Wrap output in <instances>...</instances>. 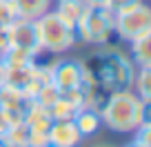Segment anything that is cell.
I'll use <instances>...</instances> for the list:
<instances>
[{
  "instance_id": "9c48e42d",
  "label": "cell",
  "mask_w": 151,
  "mask_h": 147,
  "mask_svg": "<svg viewBox=\"0 0 151 147\" xmlns=\"http://www.w3.org/2000/svg\"><path fill=\"white\" fill-rule=\"evenodd\" d=\"M47 140L53 147H78L82 136L73 120H53L47 132Z\"/></svg>"
},
{
  "instance_id": "7402d4cb",
  "label": "cell",
  "mask_w": 151,
  "mask_h": 147,
  "mask_svg": "<svg viewBox=\"0 0 151 147\" xmlns=\"http://www.w3.org/2000/svg\"><path fill=\"white\" fill-rule=\"evenodd\" d=\"M138 2H142V0H107V5H104V7H107L111 14H118V11L127 9V7L138 5Z\"/></svg>"
},
{
  "instance_id": "7c38bea8",
  "label": "cell",
  "mask_w": 151,
  "mask_h": 147,
  "mask_svg": "<svg viewBox=\"0 0 151 147\" xmlns=\"http://www.w3.org/2000/svg\"><path fill=\"white\" fill-rule=\"evenodd\" d=\"M53 0H11V5L16 7V14L22 20H36L42 14L51 9Z\"/></svg>"
},
{
  "instance_id": "e0dca14e",
  "label": "cell",
  "mask_w": 151,
  "mask_h": 147,
  "mask_svg": "<svg viewBox=\"0 0 151 147\" xmlns=\"http://www.w3.org/2000/svg\"><path fill=\"white\" fill-rule=\"evenodd\" d=\"M131 89L138 94L140 100H151V67H138Z\"/></svg>"
},
{
  "instance_id": "ba28073f",
  "label": "cell",
  "mask_w": 151,
  "mask_h": 147,
  "mask_svg": "<svg viewBox=\"0 0 151 147\" xmlns=\"http://www.w3.org/2000/svg\"><path fill=\"white\" fill-rule=\"evenodd\" d=\"M82 74V62L73 60V58H65V60H53L51 62V83L58 87L60 91L67 89H76L80 83Z\"/></svg>"
},
{
  "instance_id": "f1b7e54d",
  "label": "cell",
  "mask_w": 151,
  "mask_h": 147,
  "mask_svg": "<svg viewBox=\"0 0 151 147\" xmlns=\"http://www.w3.org/2000/svg\"><path fill=\"white\" fill-rule=\"evenodd\" d=\"M40 147H53V145H51V143L47 140V143H45V145H40Z\"/></svg>"
},
{
  "instance_id": "cb8c5ba5",
  "label": "cell",
  "mask_w": 151,
  "mask_h": 147,
  "mask_svg": "<svg viewBox=\"0 0 151 147\" xmlns=\"http://www.w3.org/2000/svg\"><path fill=\"white\" fill-rule=\"evenodd\" d=\"M85 7H104L107 5V0H82Z\"/></svg>"
},
{
  "instance_id": "5bb4252c",
  "label": "cell",
  "mask_w": 151,
  "mask_h": 147,
  "mask_svg": "<svg viewBox=\"0 0 151 147\" xmlns=\"http://www.w3.org/2000/svg\"><path fill=\"white\" fill-rule=\"evenodd\" d=\"M131 60L136 67H151V31L140 36V38H133L131 43Z\"/></svg>"
},
{
  "instance_id": "ffe728a7",
  "label": "cell",
  "mask_w": 151,
  "mask_h": 147,
  "mask_svg": "<svg viewBox=\"0 0 151 147\" xmlns=\"http://www.w3.org/2000/svg\"><path fill=\"white\" fill-rule=\"evenodd\" d=\"M47 112H49V116H51V120H73V116H76V112H78V109H76L73 105H69V103L60 96V98H58L56 103L47 109Z\"/></svg>"
},
{
  "instance_id": "277c9868",
  "label": "cell",
  "mask_w": 151,
  "mask_h": 147,
  "mask_svg": "<svg viewBox=\"0 0 151 147\" xmlns=\"http://www.w3.org/2000/svg\"><path fill=\"white\" fill-rule=\"evenodd\" d=\"M33 22H36L38 43H40L42 51L60 54V51H67V49H71L76 45V31L58 18L56 11L49 9L47 14H42Z\"/></svg>"
},
{
  "instance_id": "44dd1931",
  "label": "cell",
  "mask_w": 151,
  "mask_h": 147,
  "mask_svg": "<svg viewBox=\"0 0 151 147\" xmlns=\"http://www.w3.org/2000/svg\"><path fill=\"white\" fill-rule=\"evenodd\" d=\"M16 20H18V14L11 0H0V29H9Z\"/></svg>"
},
{
  "instance_id": "6da1fadb",
  "label": "cell",
  "mask_w": 151,
  "mask_h": 147,
  "mask_svg": "<svg viewBox=\"0 0 151 147\" xmlns=\"http://www.w3.org/2000/svg\"><path fill=\"white\" fill-rule=\"evenodd\" d=\"M80 62L87 74L96 78L98 87L107 94L131 89L136 67H133V60L129 58V54H124L120 47H113L109 43L98 45V49H93Z\"/></svg>"
},
{
  "instance_id": "8fae6325",
  "label": "cell",
  "mask_w": 151,
  "mask_h": 147,
  "mask_svg": "<svg viewBox=\"0 0 151 147\" xmlns=\"http://www.w3.org/2000/svg\"><path fill=\"white\" fill-rule=\"evenodd\" d=\"M53 11H56V16L67 25V27L76 29L78 20H80L82 14H85V2H82V0H58V5H56Z\"/></svg>"
},
{
  "instance_id": "30bf717a",
  "label": "cell",
  "mask_w": 151,
  "mask_h": 147,
  "mask_svg": "<svg viewBox=\"0 0 151 147\" xmlns=\"http://www.w3.org/2000/svg\"><path fill=\"white\" fill-rule=\"evenodd\" d=\"M73 123H76V127H78V132H80L82 138H89V136H93V134H98L102 120H100V114L93 112L91 107H80L73 116Z\"/></svg>"
},
{
  "instance_id": "4316f807",
  "label": "cell",
  "mask_w": 151,
  "mask_h": 147,
  "mask_svg": "<svg viewBox=\"0 0 151 147\" xmlns=\"http://www.w3.org/2000/svg\"><path fill=\"white\" fill-rule=\"evenodd\" d=\"M91 147H113V145H109V143H96V145H91Z\"/></svg>"
},
{
  "instance_id": "5b68a950",
  "label": "cell",
  "mask_w": 151,
  "mask_h": 147,
  "mask_svg": "<svg viewBox=\"0 0 151 147\" xmlns=\"http://www.w3.org/2000/svg\"><path fill=\"white\" fill-rule=\"evenodd\" d=\"M151 31V7L147 2H138L133 7L113 14V33H118L122 40L131 43Z\"/></svg>"
},
{
  "instance_id": "8992f818",
  "label": "cell",
  "mask_w": 151,
  "mask_h": 147,
  "mask_svg": "<svg viewBox=\"0 0 151 147\" xmlns=\"http://www.w3.org/2000/svg\"><path fill=\"white\" fill-rule=\"evenodd\" d=\"M31 103H33V98L27 96L24 91L16 89V87H9V85L0 87V109L5 112L9 125L22 123L29 107H31Z\"/></svg>"
},
{
  "instance_id": "d6986e66",
  "label": "cell",
  "mask_w": 151,
  "mask_h": 147,
  "mask_svg": "<svg viewBox=\"0 0 151 147\" xmlns=\"http://www.w3.org/2000/svg\"><path fill=\"white\" fill-rule=\"evenodd\" d=\"M58 98H60V89H58L53 83H47V85H42L40 89L36 91V94H33V103L40 105V107H45V109H49Z\"/></svg>"
},
{
  "instance_id": "d4e9b609",
  "label": "cell",
  "mask_w": 151,
  "mask_h": 147,
  "mask_svg": "<svg viewBox=\"0 0 151 147\" xmlns=\"http://www.w3.org/2000/svg\"><path fill=\"white\" fill-rule=\"evenodd\" d=\"M5 76H7V67H5V62L0 60V87L5 85Z\"/></svg>"
},
{
  "instance_id": "83f0119b",
  "label": "cell",
  "mask_w": 151,
  "mask_h": 147,
  "mask_svg": "<svg viewBox=\"0 0 151 147\" xmlns=\"http://www.w3.org/2000/svg\"><path fill=\"white\" fill-rule=\"evenodd\" d=\"M0 147H9V143L5 140V136H0Z\"/></svg>"
},
{
  "instance_id": "ac0fdd59",
  "label": "cell",
  "mask_w": 151,
  "mask_h": 147,
  "mask_svg": "<svg viewBox=\"0 0 151 147\" xmlns=\"http://www.w3.org/2000/svg\"><path fill=\"white\" fill-rule=\"evenodd\" d=\"M36 58H38V56L24 51V49L9 47L5 54H2V58H0V60L5 62V67H27V65H33V62H36Z\"/></svg>"
},
{
  "instance_id": "52a82bcc",
  "label": "cell",
  "mask_w": 151,
  "mask_h": 147,
  "mask_svg": "<svg viewBox=\"0 0 151 147\" xmlns=\"http://www.w3.org/2000/svg\"><path fill=\"white\" fill-rule=\"evenodd\" d=\"M7 31H9V47L24 49V51L33 54V56H40V54H42L40 43H38V31H36V22H33V20L18 18Z\"/></svg>"
},
{
  "instance_id": "4fadbf2b",
  "label": "cell",
  "mask_w": 151,
  "mask_h": 147,
  "mask_svg": "<svg viewBox=\"0 0 151 147\" xmlns=\"http://www.w3.org/2000/svg\"><path fill=\"white\" fill-rule=\"evenodd\" d=\"M36 65H38V62H33V65H27V67H7L5 85L16 87V89H20V91H24V94H27L29 85H31V80H33V71H36Z\"/></svg>"
},
{
  "instance_id": "9a60e30c",
  "label": "cell",
  "mask_w": 151,
  "mask_h": 147,
  "mask_svg": "<svg viewBox=\"0 0 151 147\" xmlns=\"http://www.w3.org/2000/svg\"><path fill=\"white\" fill-rule=\"evenodd\" d=\"M5 140L9 143V147H33V129L27 123H16L7 129Z\"/></svg>"
},
{
  "instance_id": "3957f363",
  "label": "cell",
  "mask_w": 151,
  "mask_h": 147,
  "mask_svg": "<svg viewBox=\"0 0 151 147\" xmlns=\"http://www.w3.org/2000/svg\"><path fill=\"white\" fill-rule=\"evenodd\" d=\"M73 31L76 45H104L113 36V14L107 7H85V14Z\"/></svg>"
},
{
  "instance_id": "484cf974",
  "label": "cell",
  "mask_w": 151,
  "mask_h": 147,
  "mask_svg": "<svg viewBox=\"0 0 151 147\" xmlns=\"http://www.w3.org/2000/svg\"><path fill=\"white\" fill-rule=\"evenodd\" d=\"M127 147H151V145H147V143H140V140H136V138H133V140L129 143Z\"/></svg>"
},
{
  "instance_id": "603a6c76",
  "label": "cell",
  "mask_w": 151,
  "mask_h": 147,
  "mask_svg": "<svg viewBox=\"0 0 151 147\" xmlns=\"http://www.w3.org/2000/svg\"><path fill=\"white\" fill-rule=\"evenodd\" d=\"M11 125H9V120H7V116H5V112L0 109V136H5L7 134V129H9Z\"/></svg>"
},
{
  "instance_id": "7a4b0ae2",
  "label": "cell",
  "mask_w": 151,
  "mask_h": 147,
  "mask_svg": "<svg viewBox=\"0 0 151 147\" xmlns=\"http://www.w3.org/2000/svg\"><path fill=\"white\" fill-rule=\"evenodd\" d=\"M149 109H151V100H140L133 89L113 91L107 96V103L100 112V120L111 132L131 134L142 123H151Z\"/></svg>"
},
{
  "instance_id": "2e32d148",
  "label": "cell",
  "mask_w": 151,
  "mask_h": 147,
  "mask_svg": "<svg viewBox=\"0 0 151 147\" xmlns=\"http://www.w3.org/2000/svg\"><path fill=\"white\" fill-rule=\"evenodd\" d=\"M24 123H27L31 129H36V132L47 134L53 120H51V116H49V112H47L45 107H40V105L31 103V107H29L27 116H24Z\"/></svg>"
}]
</instances>
